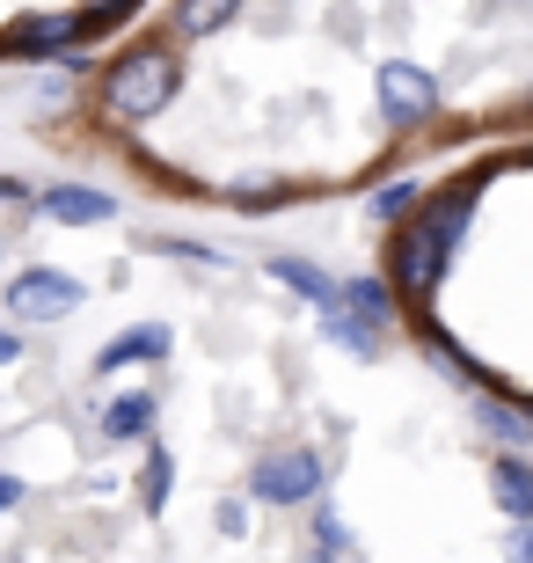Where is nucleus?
<instances>
[{"label":"nucleus","mask_w":533,"mask_h":563,"mask_svg":"<svg viewBox=\"0 0 533 563\" xmlns=\"http://www.w3.org/2000/svg\"><path fill=\"white\" fill-rule=\"evenodd\" d=\"M380 286L431 358L533 432V140L395 190Z\"/></svg>","instance_id":"1"},{"label":"nucleus","mask_w":533,"mask_h":563,"mask_svg":"<svg viewBox=\"0 0 533 563\" xmlns=\"http://www.w3.org/2000/svg\"><path fill=\"white\" fill-rule=\"evenodd\" d=\"M81 300H88V286L74 272H52V264H30V272H15L8 286H0L8 322H66Z\"/></svg>","instance_id":"2"},{"label":"nucleus","mask_w":533,"mask_h":563,"mask_svg":"<svg viewBox=\"0 0 533 563\" xmlns=\"http://www.w3.org/2000/svg\"><path fill=\"white\" fill-rule=\"evenodd\" d=\"M248 490L264 505H308L322 490V454L314 446H278V454H264L248 468Z\"/></svg>","instance_id":"3"},{"label":"nucleus","mask_w":533,"mask_h":563,"mask_svg":"<svg viewBox=\"0 0 533 563\" xmlns=\"http://www.w3.org/2000/svg\"><path fill=\"white\" fill-rule=\"evenodd\" d=\"M30 206L59 228H110L118 220V190L103 184H52V190H30Z\"/></svg>","instance_id":"4"},{"label":"nucleus","mask_w":533,"mask_h":563,"mask_svg":"<svg viewBox=\"0 0 533 563\" xmlns=\"http://www.w3.org/2000/svg\"><path fill=\"white\" fill-rule=\"evenodd\" d=\"M168 344H176V330H168V322H140V330H118L103 352H96V380L124 374V366H162Z\"/></svg>","instance_id":"5"},{"label":"nucleus","mask_w":533,"mask_h":563,"mask_svg":"<svg viewBox=\"0 0 533 563\" xmlns=\"http://www.w3.org/2000/svg\"><path fill=\"white\" fill-rule=\"evenodd\" d=\"M154 424H162V396H154V388H118V396L103 402V439H154Z\"/></svg>","instance_id":"6"},{"label":"nucleus","mask_w":533,"mask_h":563,"mask_svg":"<svg viewBox=\"0 0 533 563\" xmlns=\"http://www.w3.org/2000/svg\"><path fill=\"white\" fill-rule=\"evenodd\" d=\"M490 490L512 520H533V454H490Z\"/></svg>","instance_id":"7"},{"label":"nucleus","mask_w":533,"mask_h":563,"mask_svg":"<svg viewBox=\"0 0 533 563\" xmlns=\"http://www.w3.org/2000/svg\"><path fill=\"white\" fill-rule=\"evenodd\" d=\"M168 483H176V454L162 439H146V461H140V512H162L168 505Z\"/></svg>","instance_id":"8"},{"label":"nucleus","mask_w":533,"mask_h":563,"mask_svg":"<svg viewBox=\"0 0 533 563\" xmlns=\"http://www.w3.org/2000/svg\"><path fill=\"white\" fill-rule=\"evenodd\" d=\"M270 272L292 278V292H308L314 308H329V300H336V278H329L322 264H308V256H270Z\"/></svg>","instance_id":"9"},{"label":"nucleus","mask_w":533,"mask_h":563,"mask_svg":"<svg viewBox=\"0 0 533 563\" xmlns=\"http://www.w3.org/2000/svg\"><path fill=\"white\" fill-rule=\"evenodd\" d=\"M504 549H512V563H533V520H512V534H504Z\"/></svg>","instance_id":"10"},{"label":"nucleus","mask_w":533,"mask_h":563,"mask_svg":"<svg viewBox=\"0 0 533 563\" xmlns=\"http://www.w3.org/2000/svg\"><path fill=\"white\" fill-rule=\"evenodd\" d=\"M22 505V476H8V468H0V512H15Z\"/></svg>","instance_id":"11"},{"label":"nucleus","mask_w":533,"mask_h":563,"mask_svg":"<svg viewBox=\"0 0 533 563\" xmlns=\"http://www.w3.org/2000/svg\"><path fill=\"white\" fill-rule=\"evenodd\" d=\"M15 358H22V336H15V330H0V366H15Z\"/></svg>","instance_id":"12"},{"label":"nucleus","mask_w":533,"mask_h":563,"mask_svg":"<svg viewBox=\"0 0 533 563\" xmlns=\"http://www.w3.org/2000/svg\"><path fill=\"white\" fill-rule=\"evenodd\" d=\"M300 563H336V556H329V549H322V542H314V549H308V556H300Z\"/></svg>","instance_id":"13"}]
</instances>
